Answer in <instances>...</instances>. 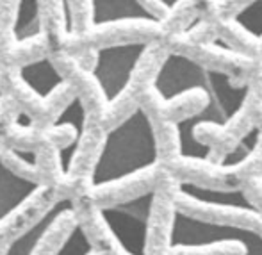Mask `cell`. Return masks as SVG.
I'll list each match as a JSON object with an SVG mask.
<instances>
[{
	"label": "cell",
	"instance_id": "1",
	"mask_svg": "<svg viewBox=\"0 0 262 255\" xmlns=\"http://www.w3.org/2000/svg\"><path fill=\"white\" fill-rule=\"evenodd\" d=\"M154 95L162 105H169L187 93H202V102L194 113L173 121L177 154L189 162H209L212 146L198 138L205 127L227 129L246 109L252 97V84L235 82L230 73L204 65L184 52H168L159 62L150 82Z\"/></svg>",
	"mask_w": 262,
	"mask_h": 255
},
{
	"label": "cell",
	"instance_id": "2",
	"mask_svg": "<svg viewBox=\"0 0 262 255\" xmlns=\"http://www.w3.org/2000/svg\"><path fill=\"white\" fill-rule=\"evenodd\" d=\"M161 161L157 129L148 109L134 105L118 123L107 129L88 173L93 191L118 186L156 169Z\"/></svg>",
	"mask_w": 262,
	"mask_h": 255
},
{
	"label": "cell",
	"instance_id": "3",
	"mask_svg": "<svg viewBox=\"0 0 262 255\" xmlns=\"http://www.w3.org/2000/svg\"><path fill=\"white\" fill-rule=\"evenodd\" d=\"M157 189L148 187L97 207V216L123 255H148Z\"/></svg>",
	"mask_w": 262,
	"mask_h": 255
},
{
	"label": "cell",
	"instance_id": "4",
	"mask_svg": "<svg viewBox=\"0 0 262 255\" xmlns=\"http://www.w3.org/2000/svg\"><path fill=\"white\" fill-rule=\"evenodd\" d=\"M150 47L152 43L146 39H125L105 43L93 50L90 75L105 105H114L127 93L136 70L148 54Z\"/></svg>",
	"mask_w": 262,
	"mask_h": 255
},
{
	"label": "cell",
	"instance_id": "5",
	"mask_svg": "<svg viewBox=\"0 0 262 255\" xmlns=\"http://www.w3.org/2000/svg\"><path fill=\"white\" fill-rule=\"evenodd\" d=\"M177 195L194 205L225 213H241L252 218H262V210L241 187H223L184 179L177 182Z\"/></svg>",
	"mask_w": 262,
	"mask_h": 255
},
{
	"label": "cell",
	"instance_id": "6",
	"mask_svg": "<svg viewBox=\"0 0 262 255\" xmlns=\"http://www.w3.org/2000/svg\"><path fill=\"white\" fill-rule=\"evenodd\" d=\"M52 129L66 132L64 143L57 148V166L61 175H70L75 166L77 155L80 152L88 131V109L79 95H73L64 105L59 109L52 121Z\"/></svg>",
	"mask_w": 262,
	"mask_h": 255
},
{
	"label": "cell",
	"instance_id": "7",
	"mask_svg": "<svg viewBox=\"0 0 262 255\" xmlns=\"http://www.w3.org/2000/svg\"><path fill=\"white\" fill-rule=\"evenodd\" d=\"M90 25L98 29L118 24H136L146 29H159L162 20L141 0H88Z\"/></svg>",
	"mask_w": 262,
	"mask_h": 255
},
{
	"label": "cell",
	"instance_id": "8",
	"mask_svg": "<svg viewBox=\"0 0 262 255\" xmlns=\"http://www.w3.org/2000/svg\"><path fill=\"white\" fill-rule=\"evenodd\" d=\"M73 210H75V198L73 197L64 195V197L55 198L29 227H25L20 234L11 239L2 255H36L41 243L45 241L49 232L59 223V220L66 214H72Z\"/></svg>",
	"mask_w": 262,
	"mask_h": 255
},
{
	"label": "cell",
	"instance_id": "9",
	"mask_svg": "<svg viewBox=\"0 0 262 255\" xmlns=\"http://www.w3.org/2000/svg\"><path fill=\"white\" fill-rule=\"evenodd\" d=\"M45 189L47 186L41 180L14 172L6 159L0 157V223L9 221Z\"/></svg>",
	"mask_w": 262,
	"mask_h": 255
},
{
	"label": "cell",
	"instance_id": "10",
	"mask_svg": "<svg viewBox=\"0 0 262 255\" xmlns=\"http://www.w3.org/2000/svg\"><path fill=\"white\" fill-rule=\"evenodd\" d=\"M18 77L25 88L43 102H49L66 86V79L49 55H41L20 65Z\"/></svg>",
	"mask_w": 262,
	"mask_h": 255
},
{
	"label": "cell",
	"instance_id": "11",
	"mask_svg": "<svg viewBox=\"0 0 262 255\" xmlns=\"http://www.w3.org/2000/svg\"><path fill=\"white\" fill-rule=\"evenodd\" d=\"M262 145V127L257 123L250 125L235 143L216 161V169L220 173H232L243 169L255 159Z\"/></svg>",
	"mask_w": 262,
	"mask_h": 255
},
{
	"label": "cell",
	"instance_id": "12",
	"mask_svg": "<svg viewBox=\"0 0 262 255\" xmlns=\"http://www.w3.org/2000/svg\"><path fill=\"white\" fill-rule=\"evenodd\" d=\"M45 31L41 0H14L11 34L16 45L34 41Z\"/></svg>",
	"mask_w": 262,
	"mask_h": 255
},
{
	"label": "cell",
	"instance_id": "13",
	"mask_svg": "<svg viewBox=\"0 0 262 255\" xmlns=\"http://www.w3.org/2000/svg\"><path fill=\"white\" fill-rule=\"evenodd\" d=\"M232 25L246 38L262 41V0H246L232 14Z\"/></svg>",
	"mask_w": 262,
	"mask_h": 255
},
{
	"label": "cell",
	"instance_id": "14",
	"mask_svg": "<svg viewBox=\"0 0 262 255\" xmlns=\"http://www.w3.org/2000/svg\"><path fill=\"white\" fill-rule=\"evenodd\" d=\"M97 248L91 241L90 234L86 230V225L80 220H75L70 230L66 232L64 239L59 243L54 255H95Z\"/></svg>",
	"mask_w": 262,
	"mask_h": 255
},
{
	"label": "cell",
	"instance_id": "15",
	"mask_svg": "<svg viewBox=\"0 0 262 255\" xmlns=\"http://www.w3.org/2000/svg\"><path fill=\"white\" fill-rule=\"evenodd\" d=\"M237 245L241 246V255H262V234L255 228L243 227Z\"/></svg>",
	"mask_w": 262,
	"mask_h": 255
},
{
	"label": "cell",
	"instance_id": "16",
	"mask_svg": "<svg viewBox=\"0 0 262 255\" xmlns=\"http://www.w3.org/2000/svg\"><path fill=\"white\" fill-rule=\"evenodd\" d=\"M59 13H61V25L66 34H72L75 31V14H73L72 0H57Z\"/></svg>",
	"mask_w": 262,
	"mask_h": 255
},
{
	"label": "cell",
	"instance_id": "17",
	"mask_svg": "<svg viewBox=\"0 0 262 255\" xmlns=\"http://www.w3.org/2000/svg\"><path fill=\"white\" fill-rule=\"evenodd\" d=\"M9 154H11V157H14L20 164H24L25 168L36 169V166H38V154H36L34 150L13 146V148H9Z\"/></svg>",
	"mask_w": 262,
	"mask_h": 255
},
{
	"label": "cell",
	"instance_id": "18",
	"mask_svg": "<svg viewBox=\"0 0 262 255\" xmlns=\"http://www.w3.org/2000/svg\"><path fill=\"white\" fill-rule=\"evenodd\" d=\"M152 2L161 7L162 13H173V11L179 9L186 0H152Z\"/></svg>",
	"mask_w": 262,
	"mask_h": 255
},
{
	"label": "cell",
	"instance_id": "19",
	"mask_svg": "<svg viewBox=\"0 0 262 255\" xmlns=\"http://www.w3.org/2000/svg\"><path fill=\"white\" fill-rule=\"evenodd\" d=\"M0 100H2V88H0Z\"/></svg>",
	"mask_w": 262,
	"mask_h": 255
},
{
	"label": "cell",
	"instance_id": "20",
	"mask_svg": "<svg viewBox=\"0 0 262 255\" xmlns=\"http://www.w3.org/2000/svg\"><path fill=\"white\" fill-rule=\"evenodd\" d=\"M216 2H227V0H216Z\"/></svg>",
	"mask_w": 262,
	"mask_h": 255
},
{
	"label": "cell",
	"instance_id": "21",
	"mask_svg": "<svg viewBox=\"0 0 262 255\" xmlns=\"http://www.w3.org/2000/svg\"><path fill=\"white\" fill-rule=\"evenodd\" d=\"M260 182H262V173H260Z\"/></svg>",
	"mask_w": 262,
	"mask_h": 255
}]
</instances>
